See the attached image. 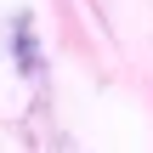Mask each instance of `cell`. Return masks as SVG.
Returning a JSON list of instances; mask_svg holds the SVG:
<instances>
[]
</instances>
